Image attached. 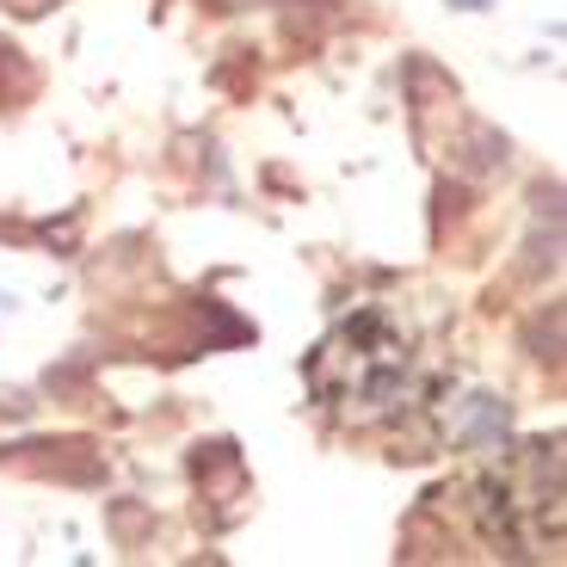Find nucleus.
I'll return each instance as SVG.
<instances>
[{"instance_id": "1a4fd4ad", "label": "nucleus", "mask_w": 567, "mask_h": 567, "mask_svg": "<svg viewBox=\"0 0 567 567\" xmlns=\"http://www.w3.org/2000/svg\"><path fill=\"white\" fill-rule=\"evenodd\" d=\"M555 266H561V223H549V228L537 223V235H530V247H525V266H518V271H525L530 284H543Z\"/></svg>"}, {"instance_id": "9d476101", "label": "nucleus", "mask_w": 567, "mask_h": 567, "mask_svg": "<svg viewBox=\"0 0 567 567\" xmlns=\"http://www.w3.org/2000/svg\"><path fill=\"white\" fill-rule=\"evenodd\" d=\"M31 86H38V69L25 62V50H19V43L0 38V105H7V100H25Z\"/></svg>"}, {"instance_id": "6e6552de", "label": "nucleus", "mask_w": 567, "mask_h": 567, "mask_svg": "<svg viewBox=\"0 0 567 567\" xmlns=\"http://www.w3.org/2000/svg\"><path fill=\"white\" fill-rule=\"evenodd\" d=\"M192 315H198V327H210V333H204V346H198V352H216V346H241V340H254V327H247L241 315H228V309H223V302H216V297H204V302H198V309H192Z\"/></svg>"}, {"instance_id": "9b49d317", "label": "nucleus", "mask_w": 567, "mask_h": 567, "mask_svg": "<svg viewBox=\"0 0 567 567\" xmlns=\"http://www.w3.org/2000/svg\"><path fill=\"white\" fill-rule=\"evenodd\" d=\"M530 204H537V223H561V185H537V192H530Z\"/></svg>"}, {"instance_id": "f03ea898", "label": "nucleus", "mask_w": 567, "mask_h": 567, "mask_svg": "<svg viewBox=\"0 0 567 567\" xmlns=\"http://www.w3.org/2000/svg\"><path fill=\"white\" fill-rule=\"evenodd\" d=\"M0 456H13L19 468H38L50 482H74V487L105 482V463L86 439H31V444H13V451H0Z\"/></svg>"}, {"instance_id": "0eeeda50", "label": "nucleus", "mask_w": 567, "mask_h": 567, "mask_svg": "<svg viewBox=\"0 0 567 567\" xmlns=\"http://www.w3.org/2000/svg\"><path fill=\"white\" fill-rule=\"evenodd\" d=\"M525 352L537 358V364L561 370V302H549V309H537L525 321Z\"/></svg>"}, {"instance_id": "4468645a", "label": "nucleus", "mask_w": 567, "mask_h": 567, "mask_svg": "<svg viewBox=\"0 0 567 567\" xmlns=\"http://www.w3.org/2000/svg\"><path fill=\"white\" fill-rule=\"evenodd\" d=\"M451 7H463V13H487V0H451Z\"/></svg>"}, {"instance_id": "f8f14e48", "label": "nucleus", "mask_w": 567, "mask_h": 567, "mask_svg": "<svg viewBox=\"0 0 567 567\" xmlns=\"http://www.w3.org/2000/svg\"><path fill=\"white\" fill-rule=\"evenodd\" d=\"M31 413H38V401L25 389H0V420H31Z\"/></svg>"}, {"instance_id": "20e7f679", "label": "nucleus", "mask_w": 567, "mask_h": 567, "mask_svg": "<svg viewBox=\"0 0 567 567\" xmlns=\"http://www.w3.org/2000/svg\"><path fill=\"white\" fill-rule=\"evenodd\" d=\"M401 86H408L413 117H425V112H439V105L456 100V81L439 69V62H425V56H408V62H401Z\"/></svg>"}, {"instance_id": "ddd939ff", "label": "nucleus", "mask_w": 567, "mask_h": 567, "mask_svg": "<svg viewBox=\"0 0 567 567\" xmlns=\"http://www.w3.org/2000/svg\"><path fill=\"white\" fill-rule=\"evenodd\" d=\"M7 7H13L19 19H43L50 7H56V0H7Z\"/></svg>"}, {"instance_id": "7ed1b4c3", "label": "nucleus", "mask_w": 567, "mask_h": 567, "mask_svg": "<svg viewBox=\"0 0 567 567\" xmlns=\"http://www.w3.org/2000/svg\"><path fill=\"white\" fill-rule=\"evenodd\" d=\"M506 432H512V401L506 395H463L451 413V439L463 451H506Z\"/></svg>"}, {"instance_id": "39448f33", "label": "nucleus", "mask_w": 567, "mask_h": 567, "mask_svg": "<svg viewBox=\"0 0 567 567\" xmlns=\"http://www.w3.org/2000/svg\"><path fill=\"white\" fill-rule=\"evenodd\" d=\"M451 155H456V167H463V173H499L512 161V142H506V130H494V124H482V117H475Z\"/></svg>"}, {"instance_id": "423d86ee", "label": "nucleus", "mask_w": 567, "mask_h": 567, "mask_svg": "<svg viewBox=\"0 0 567 567\" xmlns=\"http://www.w3.org/2000/svg\"><path fill=\"white\" fill-rule=\"evenodd\" d=\"M105 530H112L117 549H142V543L155 537V512L142 506V499H105Z\"/></svg>"}, {"instance_id": "f257e3e1", "label": "nucleus", "mask_w": 567, "mask_h": 567, "mask_svg": "<svg viewBox=\"0 0 567 567\" xmlns=\"http://www.w3.org/2000/svg\"><path fill=\"white\" fill-rule=\"evenodd\" d=\"M185 468H192V482L204 487L198 525L204 530H228L247 512V499H254V482H247V463H241V444H235V439H204Z\"/></svg>"}]
</instances>
